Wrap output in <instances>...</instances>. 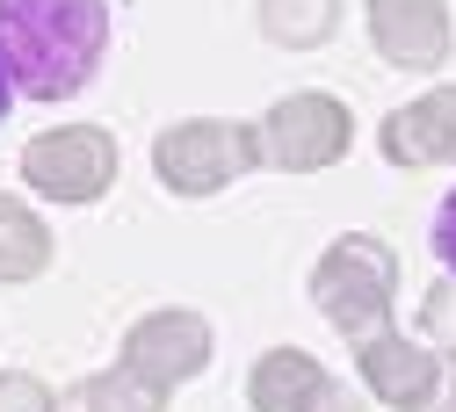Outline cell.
Returning <instances> with one entry per match:
<instances>
[{
    "mask_svg": "<svg viewBox=\"0 0 456 412\" xmlns=\"http://www.w3.org/2000/svg\"><path fill=\"white\" fill-rule=\"evenodd\" d=\"M435 254H442V268L456 275V189H449L442 210H435Z\"/></svg>",
    "mask_w": 456,
    "mask_h": 412,
    "instance_id": "16",
    "label": "cell"
},
{
    "mask_svg": "<svg viewBox=\"0 0 456 412\" xmlns=\"http://www.w3.org/2000/svg\"><path fill=\"white\" fill-rule=\"evenodd\" d=\"M109 58V0H0V73L22 101L80 94Z\"/></svg>",
    "mask_w": 456,
    "mask_h": 412,
    "instance_id": "1",
    "label": "cell"
},
{
    "mask_svg": "<svg viewBox=\"0 0 456 412\" xmlns=\"http://www.w3.org/2000/svg\"><path fill=\"white\" fill-rule=\"evenodd\" d=\"M261 166V138L254 124H232V116H189V124H167L152 138V174H159V189L167 196H217V189H232L240 174Z\"/></svg>",
    "mask_w": 456,
    "mask_h": 412,
    "instance_id": "3",
    "label": "cell"
},
{
    "mask_svg": "<svg viewBox=\"0 0 456 412\" xmlns=\"http://www.w3.org/2000/svg\"><path fill=\"white\" fill-rule=\"evenodd\" d=\"M428 412H456V347L442 355V391H435V405Z\"/></svg>",
    "mask_w": 456,
    "mask_h": 412,
    "instance_id": "17",
    "label": "cell"
},
{
    "mask_svg": "<svg viewBox=\"0 0 456 412\" xmlns=\"http://www.w3.org/2000/svg\"><path fill=\"white\" fill-rule=\"evenodd\" d=\"M377 145L391 166H456V80L391 109L377 124Z\"/></svg>",
    "mask_w": 456,
    "mask_h": 412,
    "instance_id": "10",
    "label": "cell"
},
{
    "mask_svg": "<svg viewBox=\"0 0 456 412\" xmlns=\"http://www.w3.org/2000/svg\"><path fill=\"white\" fill-rule=\"evenodd\" d=\"M247 405L254 412H370L319 355H305V347H268L247 369Z\"/></svg>",
    "mask_w": 456,
    "mask_h": 412,
    "instance_id": "7",
    "label": "cell"
},
{
    "mask_svg": "<svg viewBox=\"0 0 456 412\" xmlns=\"http://www.w3.org/2000/svg\"><path fill=\"white\" fill-rule=\"evenodd\" d=\"M254 138H261V166H282V174H326L340 152H348L355 116H348V101L326 94V87H297V94H282V101L261 116V124H254Z\"/></svg>",
    "mask_w": 456,
    "mask_h": 412,
    "instance_id": "4",
    "label": "cell"
},
{
    "mask_svg": "<svg viewBox=\"0 0 456 412\" xmlns=\"http://www.w3.org/2000/svg\"><path fill=\"white\" fill-rule=\"evenodd\" d=\"M51 268V224L15 203V196H0V282H37Z\"/></svg>",
    "mask_w": 456,
    "mask_h": 412,
    "instance_id": "11",
    "label": "cell"
},
{
    "mask_svg": "<svg viewBox=\"0 0 456 412\" xmlns=\"http://www.w3.org/2000/svg\"><path fill=\"white\" fill-rule=\"evenodd\" d=\"M420 326L435 347H456V275H442L428 297H420Z\"/></svg>",
    "mask_w": 456,
    "mask_h": 412,
    "instance_id": "14",
    "label": "cell"
},
{
    "mask_svg": "<svg viewBox=\"0 0 456 412\" xmlns=\"http://www.w3.org/2000/svg\"><path fill=\"white\" fill-rule=\"evenodd\" d=\"M370 8V36L377 58L398 73H435L449 58V0H362Z\"/></svg>",
    "mask_w": 456,
    "mask_h": 412,
    "instance_id": "9",
    "label": "cell"
},
{
    "mask_svg": "<svg viewBox=\"0 0 456 412\" xmlns=\"http://www.w3.org/2000/svg\"><path fill=\"white\" fill-rule=\"evenodd\" d=\"M22 182L44 203H102L117 189V138L102 124H66V131H37L22 145Z\"/></svg>",
    "mask_w": 456,
    "mask_h": 412,
    "instance_id": "5",
    "label": "cell"
},
{
    "mask_svg": "<svg viewBox=\"0 0 456 412\" xmlns=\"http://www.w3.org/2000/svg\"><path fill=\"white\" fill-rule=\"evenodd\" d=\"M59 412H167V391L138 384L131 369H102V376H80L59 398Z\"/></svg>",
    "mask_w": 456,
    "mask_h": 412,
    "instance_id": "13",
    "label": "cell"
},
{
    "mask_svg": "<svg viewBox=\"0 0 456 412\" xmlns=\"http://www.w3.org/2000/svg\"><path fill=\"white\" fill-rule=\"evenodd\" d=\"M355 376L377 405L391 412H428L435 391H442V347L413 340V333H377V340H355Z\"/></svg>",
    "mask_w": 456,
    "mask_h": 412,
    "instance_id": "8",
    "label": "cell"
},
{
    "mask_svg": "<svg viewBox=\"0 0 456 412\" xmlns=\"http://www.w3.org/2000/svg\"><path fill=\"white\" fill-rule=\"evenodd\" d=\"M261 36L282 51H319L340 29V0H261Z\"/></svg>",
    "mask_w": 456,
    "mask_h": 412,
    "instance_id": "12",
    "label": "cell"
},
{
    "mask_svg": "<svg viewBox=\"0 0 456 412\" xmlns=\"http://www.w3.org/2000/svg\"><path fill=\"white\" fill-rule=\"evenodd\" d=\"M0 412H59V398H51V384H44V376L8 369V376H0Z\"/></svg>",
    "mask_w": 456,
    "mask_h": 412,
    "instance_id": "15",
    "label": "cell"
},
{
    "mask_svg": "<svg viewBox=\"0 0 456 412\" xmlns=\"http://www.w3.org/2000/svg\"><path fill=\"white\" fill-rule=\"evenodd\" d=\"M312 304L333 333L355 340H377L391 333V311H398V254L377 239V231H348V239H333L312 268Z\"/></svg>",
    "mask_w": 456,
    "mask_h": 412,
    "instance_id": "2",
    "label": "cell"
},
{
    "mask_svg": "<svg viewBox=\"0 0 456 412\" xmlns=\"http://www.w3.org/2000/svg\"><path fill=\"white\" fill-rule=\"evenodd\" d=\"M117 369H131V376L152 384V391H175V384L203 376V369H210V319H203V311H182V304L145 311V319L124 333Z\"/></svg>",
    "mask_w": 456,
    "mask_h": 412,
    "instance_id": "6",
    "label": "cell"
},
{
    "mask_svg": "<svg viewBox=\"0 0 456 412\" xmlns=\"http://www.w3.org/2000/svg\"><path fill=\"white\" fill-rule=\"evenodd\" d=\"M8 101H15V87H8V73H0V124H8Z\"/></svg>",
    "mask_w": 456,
    "mask_h": 412,
    "instance_id": "18",
    "label": "cell"
}]
</instances>
